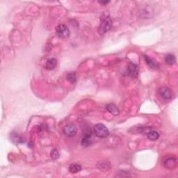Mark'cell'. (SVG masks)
<instances>
[{
  "instance_id": "1",
  "label": "cell",
  "mask_w": 178,
  "mask_h": 178,
  "mask_svg": "<svg viewBox=\"0 0 178 178\" xmlns=\"http://www.w3.org/2000/svg\"><path fill=\"white\" fill-rule=\"evenodd\" d=\"M112 25V21L107 13H104L101 17V22H100L99 28H98V33L100 34L103 35L110 30Z\"/></svg>"
},
{
  "instance_id": "18",
  "label": "cell",
  "mask_w": 178,
  "mask_h": 178,
  "mask_svg": "<svg viewBox=\"0 0 178 178\" xmlns=\"http://www.w3.org/2000/svg\"><path fill=\"white\" fill-rule=\"evenodd\" d=\"M99 3H100V4H108V3H109V1H104V2H102V1H100V2H99Z\"/></svg>"
},
{
  "instance_id": "2",
  "label": "cell",
  "mask_w": 178,
  "mask_h": 178,
  "mask_svg": "<svg viewBox=\"0 0 178 178\" xmlns=\"http://www.w3.org/2000/svg\"><path fill=\"white\" fill-rule=\"evenodd\" d=\"M95 134L99 138H106L109 135V131L103 124L98 123L94 126Z\"/></svg>"
},
{
  "instance_id": "6",
  "label": "cell",
  "mask_w": 178,
  "mask_h": 178,
  "mask_svg": "<svg viewBox=\"0 0 178 178\" xmlns=\"http://www.w3.org/2000/svg\"><path fill=\"white\" fill-rule=\"evenodd\" d=\"M159 93L161 97H163L164 100H168L172 98V91H170V88L167 87H161L159 88Z\"/></svg>"
},
{
  "instance_id": "5",
  "label": "cell",
  "mask_w": 178,
  "mask_h": 178,
  "mask_svg": "<svg viewBox=\"0 0 178 178\" xmlns=\"http://www.w3.org/2000/svg\"><path fill=\"white\" fill-rule=\"evenodd\" d=\"M127 75H130V76L137 77L138 76V74H139V68H138V66L136 64L130 63L128 64L127 68Z\"/></svg>"
},
{
  "instance_id": "9",
  "label": "cell",
  "mask_w": 178,
  "mask_h": 178,
  "mask_svg": "<svg viewBox=\"0 0 178 178\" xmlns=\"http://www.w3.org/2000/svg\"><path fill=\"white\" fill-rule=\"evenodd\" d=\"M57 64V59H54V58H51V59H48V61H46L45 63V68L47 70H52L53 69L55 68Z\"/></svg>"
},
{
  "instance_id": "11",
  "label": "cell",
  "mask_w": 178,
  "mask_h": 178,
  "mask_svg": "<svg viewBox=\"0 0 178 178\" xmlns=\"http://www.w3.org/2000/svg\"><path fill=\"white\" fill-rule=\"evenodd\" d=\"M106 108L109 112L111 113V114H113L114 115H118L119 114L120 111L118 109V108L114 104H108V105H106Z\"/></svg>"
},
{
  "instance_id": "4",
  "label": "cell",
  "mask_w": 178,
  "mask_h": 178,
  "mask_svg": "<svg viewBox=\"0 0 178 178\" xmlns=\"http://www.w3.org/2000/svg\"><path fill=\"white\" fill-rule=\"evenodd\" d=\"M63 133L68 137H72L76 135L77 129L74 124H68L63 127Z\"/></svg>"
},
{
  "instance_id": "17",
  "label": "cell",
  "mask_w": 178,
  "mask_h": 178,
  "mask_svg": "<svg viewBox=\"0 0 178 178\" xmlns=\"http://www.w3.org/2000/svg\"><path fill=\"white\" fill-rule=\"evenodd\" d=\"M51 157H52V159H57L59 157V151H58L57 150H56V149H54V150L52 151V152H51Z\"/></svg>"
},
{
  "instance_id": "13",
  "label": "cell",
  "mask_w": 178,
  "mask_h": 178,
  "mask_svg": "<svg viewBox=\"0 0 178 178\" xmlns=\"http://www.w3.org/2000/svg\"><path fill=\"white\" fill-rule=\"evenodd\" d=\"M165 166L168 168H173L177 165V160L174 158H169L165 161Z\"/></svg>"
},
{
  "instance_id": "7",
  "label": "cell",
  "mask_w": 178,
  "mask_h": 178,
  "mask_svg": "<svg viewBox=\"0 0 178 178\" xmlns=\"http://www.w3.org/2000/svg\"><path fill=\"white\" fill-rule=\"evenodd\" d=\"M91 134L92 133L90 130L84 132L83 134V138L81 139V145L84 147H88L91 144Z\"/></svg>"
},
{
  "instance_id": "14",
  "label": "cell",
  "mask_w": 178,
  "mask_h": 178,
  "mask_svg": "<svg viewBox=\"0 0 178 178\" xmlns=\"http://www.w3.org/2000/svg\"><path fill=\"white\" fill-rule=\"evenodd\" d=\"M165 62L168 65H173L176 62V58L172 54H167L165 57Z\"/></svg>"
},
{
  "instance_id": "3",
  "label": "cell",
  "mask_w": 178,
  "mask_h": 178,
  "mask_svg": "<svg viewBox=\"0 0 178 178\" xmlns=\"http://www.w3.org/2000/svg\"><path fill=\"white\" fill-rule=\"evenodd\" d=\"M56 33L58 36L61 38H68L70 36V32L65 24H59L56 27Z\"/></svg>"
},
{
  "instance_id": "16",
  "label": "cell",
  "mask_w": 178,
  "mask_h": 178,
  "mask_svg": "<svg viewBox=\"0 0 178 178\" xmlns=\"http://www.w3.org/2000/svg\"><path fill=\"white\" fill-rule=\"evenodd\" d=\"M67 79L69 81L71 82V83H75L76 81V75L74 72H70L67 75Z\"/></svg>"
},
{
  "instance_id": "10",
  "label": "cell",
  "mask_w": 178,
  "mask_h": 178,
  "mask_svg": "<svg viewBox=\"0 0 178 178\" xmlns=\"http://www.w3.org/2000/svg\"><path fill=\"white\" fill-rule=\"evenodd\" d=\"M11 140L15 143H24V140L23 139V137L21 135H20L17 132H12L11 134Z\"/></svg>"
},
{
  "instance_id": "15",
  "label": "cell",
  "mask_w": 178,
  "mask_h": 178,
  "mask_svg": "<svg viewBox=\"0 0 178 178\" xmlns=\"http://www.w3.org/2000/svg\"><path fill=\"white\" fill-rule=\"evenodd\" d=\"M81 170V166L79 164H73L69 166V171L71 173H77Z\"/></svg>"
},
{
  "instance_id": "12",
  "label": "cell",
  "mask_w": 178,
  "mask_h": 178,
  "mask_svg": "<svg viewBox=\"0 0 178 178\" xmlns=\"http://www.w3.org/2000/svg\"><path fill=\"white\" fill-rule=\"evenodd\" d=\"M147 136H148V139L152 141H157L159 137V133H158L157 131H155V130H151L150 132H148V134H147Z\"/></svg>"
},
{
  "instance_id": "8",
  "label": "cell",
  "mask_w": 178,
  "mask_h": 178,
  "mask_svg": "<svg viewBox=\"0 0 178 178\" xmlns=\"http://www.w3.org/2000/svg\"><path fill=\"white\" fill-rule=\"evenodd\" d=\"M144 59L146 60V63L148 64V66L150 68H152V69H158L159 68V65L157 62H156L155 60H153L152 58L149 57L147 55H143Z\"/></svg>"
}]
</instances>
